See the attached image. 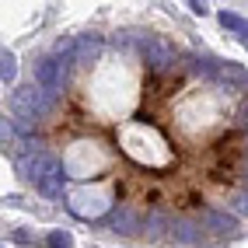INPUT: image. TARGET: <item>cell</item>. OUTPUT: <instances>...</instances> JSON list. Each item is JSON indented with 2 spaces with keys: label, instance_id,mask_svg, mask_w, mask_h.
Segmentation results:
<instances>
[{
  "label": "cell",
  "instance_id": "cell-2",
  "mask_svg": "<svg viewBox=\"0 0 248 248\" xmlns=\"http://www.w3.org/2000/svg\"><path fill=\"white\" fill-rule=\"evenodd\" d=\"M220 25H224L227 31H238L241 42H248V21H245V18H238V14H231V11H220Z\"/></svg>",
  "mask_w": 248,
  "mask_h": 248
},
{
  "label": "cell",
  "instance_id": "cell-3",
  "mask_svg": "<svg viewBox=\"0 0 248 248\" xmlns=\"http://www.w3.org/2000/svg\"><path fill=\"white\" fill-rule=\"evenodd\" d=\"M0 63H4V67H0V77H4V88H7V84H14V77H18V60H14V53L4 49V60Z\"/></svg>",
  "mask_w": 248,
  "mask_h": 248
},
{
  "label": "cell",
  "instance_id": "cell-4",
  "mask_svg": "<svg viewBox=\"0 0 248 248\" xmlns=\"http://www.w3.org/2000/svg\"><path fill=\"white\" fill-rule=\"evenodd\" d=\"M46 241H49V248H70V241H74V238L67 234V231H53V234H49Z\"/></svg>",
  "mask_w": 248,
  "mask_h": 248
},
{
  "label": "cell",
  "instance_id": "cell-1",
  "mask_svg": "<svg viewBox=\"0 0 248 248\" xmlns=\"http://www.w3.org/2000/svg\"><path fill=\"white\" fill-rule=\"evenodd\" d=\"M4 147L53 171L70 217L151 248H227L248 231V70L154 28L63 35L11 94Z\"/></svg>",
  "mask_w": 248,
  "mask_h": 248
}]
</instances>
